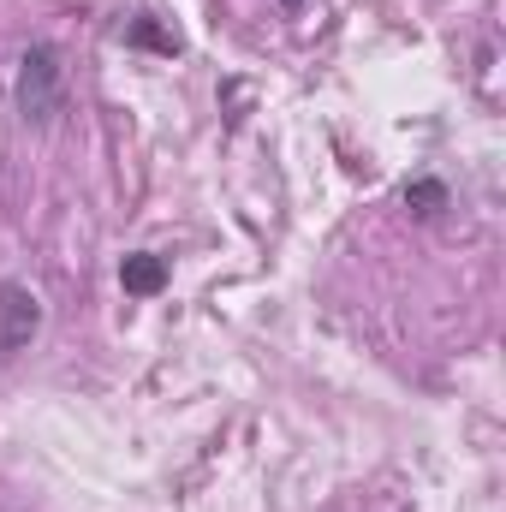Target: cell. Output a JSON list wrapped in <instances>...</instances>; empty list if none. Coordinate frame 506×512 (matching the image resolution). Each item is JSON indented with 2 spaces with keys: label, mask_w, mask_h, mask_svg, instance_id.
Segmentation results:
<instances>
[{
  "label": "cell",
  "mask_w": 506,
  "mask_h": 512,
  "mask_svg": "<svg viewBox=\"0 0 506 512\" xmlns=\"http://www.w3.org/2000/svg\"><path fill=\"white\" fill-rule=\"evenodd\" d=\"M12 102L24 114V126H48L66 108V60L54 42H30L18 54V78H12Z\"/></svg>",
  "instance_id": "6da1fadb"
},
{
  "label": "cell",
  "mask_w": 506,
  "mask_h": 512,
  "mask_svg": "<svg viewBox=\"0 0 506 512\" xmlns=\"http://www.w3.org/2000/svg\"><path fill=\"white\" fill-rule=\"evenodd\" d=\"M42 328V304L30 286L18 280H0V352H24Z\"/></svg>",
  "instance_id": "7a4b0ae2"
},
{
  "label": "cell",
  "mask_w": 506,
  "mask_h": 512,
  "mask_svg": "<svg viewBox=\"0 0 506 512\" xmlns=\"http://www.w3.org/2000/svg\"><path fill=\"white\" fill-rule=\"evenodd\" d=\"M120 286H126L131 298H155V292L167 286V256H155V251H131L126 262H120Z\"/></svg>",
  "instance_id": "3957f363"
},
{
  "label": "cell",
  "mask_w": 506,
  "mask_h": 512,
  "mask_svg": "<svg viewBox=\"0 0 506 512\" xmlns=\"http://www.w3.org/2000/svg\"><path fill=\"white\" fill-rule=\"evenodd\" d=\"M405 209L423 215V221H435V215L447 209V185H441V179H417V185H405Z\"/></svg>",
  "instance_id": "277c9868"
},
{
  "label": "cell",
  "mask_w": 506,
  "mask_h": 512,
  "mask_svg": "<svg viewBox=\"0 0 506 512\" xmlns=\"http://www.w3.org/2000/svg\"><path fill=\"white\" fill-rule=\"evenodd\" d=\"M126 42H137V48H161V54H179L185 42H179V30H161L155 18H131Z\"/></svg>",
  "instance_id": "5b68a950"
},
{
  "label": "cell",
  "mask_w": 506,
  "mask_h": 512,
  "mask_svg": "<svg viewBox=\"0 0 506 512\" xmlns=\"http://www.w3.org/2000/svg\"><path fill=\"white\" fill-rule=\"evenodd\" d=\"M280 6H286V12H298V6H304V0H280Z\"/></svg>",
  "instance_id": "8992f818"
}]
</instances>
